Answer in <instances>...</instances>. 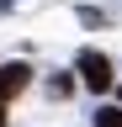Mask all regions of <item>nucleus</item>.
Listing matches in <instances>:
<instances>
[{"label": "nucleus", "instance_id": "1", "mask_svg": "<svg viewBox=\"0 0 122 127\" xmlns=\"http://www.w3.org/2000/svg\"><path fill=\"white\" fill-rule=\"evenodd\" d=\"M80 74H85V85L90 90H112V58H106V53H80Z\"/></svg>", "mask_w": 122, "mask_h": 127}, {"label": "nucleus", "instance_id": "2", "mask_svg": "<svg viewBox=\"0 0 122 127\" xmlns=\"http://www.w3.org/2000/svg\"><path fill=\"white\" fill-rule=\"evenodd\" d=\"M27 85H32V69H27V64H5V69H0V101L11 106V95H21Z\"/></svg>", "mask_w": 122, "mask_h": 127}, {"label": "nucleus", "instance_id": "3", "mask_svg": "<svg viewBox=\"0 0 122 127\" xmlns=\"http://www.w3.org/2000/svg\"><path fill=\"white\" fill-rule=\"evenodd\" d=\"M96 127H122V106H101L96 111Z\"/></svg>", "mask_w": 122, "mask_h": 127}, {"label": "nucleus", "instance_id": "4", "mask_svg": "<svg viewBox=\"0 0 122 127\" xmlns=\"http://www.w3.org/2000/svg\"><path fill=\"white\" fill-rule=\"evenodd\" d=\"M0 127H5V101H0Z\"/></svg>", "mask_w": 122, "mask_h": 127}]
</instances>
